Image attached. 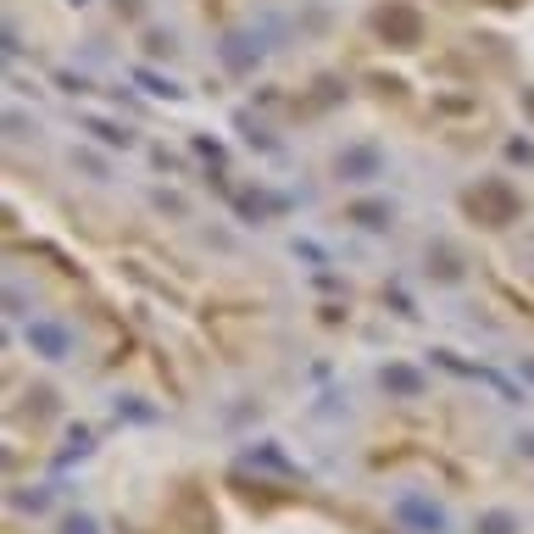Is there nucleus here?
Listing matches in <instances>:
<instances>
[{
	"mask_svg": "<svg viewBox=\"0 0 534 534\" xmlns=\"http://www.w3.org/2000/svg\"><path fill=\"white\" fill-rule=\"evenodd\" d=\"M462 207L474 212L479 223H490V229H507V223H518L523 200H518V190H512L507 178H479L474 190L462 195Z\"/></svg>",
	"mask_w": 534,
	"mask_h": 534,
	"instance_id": "obj_1",
	"label": "nucleus"
},
{
	"mask_svg": "<svg viewBox=\"0 0 534 534\" xmlns=\"http://www.w3.org/2000/svg\"><path fill=\"white\" fill-rule=\"evenodd\" d=\"M373 28H379V39H384V45H396V51H412V45H423V17H418V6H412V0H389V6H379Z\"/></svg>",
	"mask_w": 534,
	"mask_h": 534,
	"instance_id": "obj_2",
	"label": "nucleus"
},
{
	"mask_svg": "<svg viewBox=\"0 0 534 534\" xmlns=\"http://www.w3.org/2000/svg\"><path fill=\"white\" fill-rule=\"evenodd\" d=\"M28 351L45 357V362H61V357L73 351V334H67L61 323H51V318H34V323H28Z\"/></svg>",
	"mask_w": 534,
	"mask_h": 534,
	"instance_id": "obj_3",
	"label": "nucleus"
},
{
	"mask_svg": "<svg viewBox=\"0 0 534 534\" xmlns=\"http://www.w3.org/2000/svg\"><path fill=\"white\" fill-rule=\"evenodd\" d=\"M396 518H401L406 529H418V534H440V529H445V512H440L435 501H423V496H401Z\"/></svg>",
	"mask_w": 534,
	"mask_h": 534,
	"instance_id": "obj_4",
	"label": "nucleus"
},
{
	"mask_svg": "<svg viewBox=\"0 0 534 534\" xmlns=\"http://www.w3.org/2000/svg\"><path fill=\"white\" fill-rule=\"evenodd\" d=\"M379 168H384V156L373 151V145H351V151H345L340 156V178H379Z\"/></svg>",
	"mask_w": 534,
	"mask_h": 534,
	"instance_id": "obj_5",
	"label": "nucleus"
},
{
	"mask_svg": "<svg viewBox=\"0 0 534 534\" xmlns=\"http://www.w3.org/2000/svg\"><path fill=\"white\" fill-rule=\"evenodd\" d=\"M379 384L389 389V396H406V401L423 396V373H418V367H406V362H389L384 373H379Z\"/></svg>",
	"mask_w": 534,
	"mask_h": 534,
	"instance_id": "obj_6",
	"label": "nucleus"
},
{
	"mask_svg": "<svg viewBox=\"0 0 534 534\" xmlns=\"http://www.w3.org/2000/svg\"><path fill=\"white\" fill-rule=\"evenodd\" d=\"M351 223H362V229H389V207L384 200H357L351 212H345Z\"/></svg>",
	"mask_w": 534,
	"mask_h": 534,
	"instance_id": "obj_7",
	"label": "nucleus"
},
{
	"mask_svg": "<svg viewBox=\"0 0 534 534\" xmlns=\"http://www.w3.org/2000/svg\"><path fill=\"white\" fill-rule=\"evenodd\" d=\"M234 207H240V217H267V212H284V200L279 195H240Z\"/></svg>",
	"mask_w": 534,
	"mask_h": 534,
	"instance_id": "obj_8",
	"label": "nucleus"
},
{
	"mask_svg": "<svg viewBox=\"0 0 534 534\" xmlns=\"http://www.w3.org/2000/svg\"><path fill=\"white\" fill-rule=\"evenodd\" d=\"M245 462H251V467H273V474H290V457H279L273 445H256V451H251Z\"/></svg>",
	"mask_w": 534,
	"mask_h": 534,
	"instance_id": "obj_9",
	"label": "nucleus"
},
{
	"mask_svg": "<svg viewBox=\"0 0 534 534\" xmlns=\"http://www.w3.org/2000/svg\"><path fill=\"white\" fill-rule=\"evenodd\" d=\"M223 56H229V67H240V73H245V67H251V61H256V51H251V39H240V34L229 39V45H223Z\"/></svg>",
	"mask_w": 534,
	"mask_h": 534,
	"instance_id": "obj_10",
	"label": "nucleus"
},
{
	"mask_svg": "<svg viewBox=\"0 0 534 534\" xmlns=\"http://www.w3.org/2000/svg\"><path fill=\"white\" fill-rule=\"evenodd\" d=\"M479 534H518V518H512V512H484Z\"/></svg>",
	"mask_w": 534,
	"mask_h": 534,
	"instance_id": "obj_11",
	"label": "nucleus"
},
{
	"mask_svg": "<svg viewBox=\"0 0 534 534\" xmlns=\"http://www.w3.org/2000/svg\"><path fill=\"white\" fill-rule=\"evenodd\" d=\"M90 134H100V139H106V145H129V134H122L117 122H100V117L90 122Z\"/></svg>",
	"mask_w": 534,
	"mask_h": 534,
	"instance_id": "obj_12",
	"label": "nucleus"
},
{
	"mask_svg": "<svg viewBox=\"0 0 534 534\" xmlns=\"http://www.w3.org/2000/svg\"><path fill=\"white\" fill-rule=\"evenodd\" d=\"M428 267H435L440 279H462V267H457V256H451V251H440V256H428Z\"/></svg>",
	"mask_w": 534,
	"mask_h": 534,
	"instance_id": "obj_13",
	"label": "nucleus"
},
{
	"mask_svg": "<svg viewBox=\"0 0 534 534\" xmlns=\"http://www.w3.org/2000/svg\"><path fill=\"white\" fill-rule=\"evenodd\" d=\"M61 534H100V529H95V518H84V512H78V518L61 523Z\"/></svg>",
	"mask_w": 534,
	"mask_h": 534,
	"instance_id": "obj_14",
	"label": "nucleus"
},
{
	"mask_svg": "<svg viewBox=\"0 0 534 534\" xmlns=\"http://www.w3.org/2000/svg\"><path fill=\"white\" fill-rule=\"evenodd\" d=\"M507 156H512V161H523V168H529V161H534V145H529V139H512V145H507Z\"/></svg>",
	"mask_w": 534,
	"mask_h": 534,
	"instance_id": "obj_15",
	"label": "nucleus"
},
{
	"mask_svg": "<svg viewBox=\"0 0 534 534\" xmlns=\"http://www.w3.org/2000/svg\"><path fill=\"white\" fill-rule=\"evenodd\" d=\"M139 84H145V90H151V95H178V90H173V84H161V78H151V73H139Z\"/></svg>",
	"mask_w": 534,
	"mask_h": 534,
	"instance_id": "obj_16",
	"label": "nucleus"
},
{
	"mask_svg": "<svg viewBox=\"0 0 534 534\" xmlns=\"http://www.w3.org/2000/svg\"><path fill=\"white\" fill-rule=\"evenodd\" d=\"M45 501H51V496H45V490H34V496H28V490H23V496H17V507H34V512H39V507H45Z\"/></svg>",
	"mask_w": 534,
	"mask_h": 534,
	"instance_id": "obj_17",
	"label": "nucleus"
},
{
	"mask_svg": "<svg viewBox=\"0 0 534 534\" xmlns=\"http://www.w3.org/2000/svg\"><path fill=\"white\" fill-rule=\"evenodd\" d=\"M518 451H523V457H534V428H529V435L518 440Z\"/></svg>",
	"mask_w": 534,
	"mask_h": 534,
	"instance_id": "obj_18",
	"label": "nucleus"
},
{
	"mask_svg": "<svg viewBox=\"0 0 534 534\" xmlns=\"http://www.w3.org/2000/svg\"><path fill=\"white\" fill-rule=\"evenodd\" d=\"M523 112H529V117H534V90H523Z\"/></svg>",
	"mask_w": 534,
	"mask_h": 534,
	"instance_id": "obj_19",
	"label": "nucleus"
},
{
	"mask_svg": "<svg viewBox=\"0 0 534 534\" xmlns=\"http://www.w3.org/2000/svg\"><path fill=\"white\" fill-rule=\"evenodd\" d=\"M523 379H529V384H534V362H523Z\"/></svg>",
	"mask_w": 534,
	"mask_h": 534,
	"instance_id": "obj_20",
	"label": "nucleus"
},
{
	"mask_svg": "<svg viewBox=\"0 0 534 534\" xmlns=\"http://www.w3.org/2000/svg\"><path fill=\"white\" fill-rule=\"evenodd\" d=\"M496 6H518V0H496Z\"/></svg>",
	"mask_w": 534,
	"mask_h": 534,
	"instance_id": "obj_21",
	"label": "nucleus"
}]
</instances>
